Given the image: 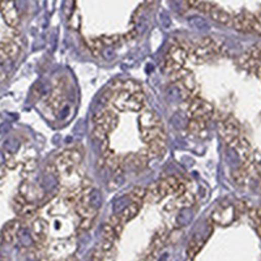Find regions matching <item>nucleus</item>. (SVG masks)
<instances>
[{"instance_id": "obj_1", "label": "nucleus", "mask_w": 261, "mask_h": 261, "mask_svg": "<svg viewBox=\"0 0 261 261\" xmlns=\"http://www.w3.org/2000/svg\"><path fill=\"white\" fill-rule=\"evenodd\" d=\"M0 12L7 25L13 29L20 25V13L16 7V0H0Z\"/></svg>"}, {"instance_id": "obj_2", "label": "nucleus", "mask_w": 261, "mask_h": 261, "mask_svg": "<svg viewBox=\"0 0 261 261\" xmlns=\"http://www.w3.org/2000/svg\"><path fill=\"white\" fill-rule=\"evenodd\" d=\"M94 124L101 125L102 128H105L107 132H111V130L115 129L118 127L119 118L115 112L112 111L111 109H105L101 110V111H97L93 116Z\"/></svg>"}, {"instance_id": "obj_3", "label": "nucleus", "mask_w": 261, "mask_h": 261, "mask_svg": "<svg viewBox=\"0 0 261 261\" xmlns=\"http://www.w3.org/2000/svg\"><path fill=\"white\" fill-rule=\"evenodd\" d=\"M139 124H140L141 129L163 127L158 114L152 111V110H143V111L140 112V116H139Z\"/></svg>"}, {"instance_id": "obj_4", "label": "nucleus", "mask_w": 261, "mask_h": 261, "mask_svg": "<svg viewBox=\"0 0 261 261\" xmlns=\"http://www.w3.org/2000/svg\"><path fill=\"white\" fill-rule=\"evenodd\" d=\"M231 26L240 33H251V13L244 12L233 16Z\"/></svg>"}, {"instance_id": "obj_5", "label": "nucleus", "mask_w": 261, "mask_h": 261, "mask_svg": "<svg viewBox=\"0 0 261 261\" xmlns=\"http://www.w3.org/2000/svg\"><path fill=\"white\" fill-rule=\"evenodd\" d=\"M150 159L157 158L162 156L166 150V140L165 139H154V140L146 143V148L144 149Z\"/></svg>"}, {"instance_id": "obj_6", "label": "nucleus", "mask_w": 261, "mask_h": 261, "mask_svg": "<svg viewBox=\"0 0 261 261\" xmlns=\"http://www.w3.org/2000/svg\"><path fill=\"white\" fill-rule=\"evenodd\" d=\"M196 202V199H195V195H192L191 192H184L182 193V195L177 196V199L174 200L172 202H170V204H167V205L170 206H166V209H171V208H191V206L193 205Z\"/></svg>"}, {"instance_id": "obj_7", "label": "nucleus", "mask_w": 261, "mask_h": 261, "mask_svg": "<svg viewBox=\"0 0 261 261\" xmlns=\"http://www.w3.org/2000/svg\"><path fill=\"white\" fill-rule=\"evenodd\" d=\"M20 226H21V222L15 220V221H11L4 226L3 231H2V238L6 243H13L16 239V236L19 234Z\"/></svg>"}, {"instance_id": "obj_8", "label": "nucleus", "mask_w": 261, "mask_h": 261, "mask_svg": "<svg viewBox=\"0 0 261 261\" xmlns=\"http://www.w3.org/2000/svg\"><path fill=\"white\" fill-rule=\"evenodd\" d=\"M144 105H145V96H144L143 92H139V93L129 94L127 98V110L129 111H141L144 109Z\"/></svg>"}, {"instance_id": "obj_9", "label": "nucleus", "mask_w": 261, "mask_h": 261, "mask_svg": "<svg viewBox=\"0 0 261 261\" xmlns=\"http://www.w3.org/2000/svg\"><path fill=\"white\" fill-rule=\"evenodd\" d=\"M209 16H210L214 21L222 24V25L231 26V24H233V15H230V13L226 12V11L222 10V8H220V7L217 6H214V8L210 11Z\"/></svg>"}, {"instance_id": "obj_10", "label": "nucleus", "mask_w": 261, "mask_h": 261, "mask_svg": "<svg viewBox=\"0 0 261 261\" xmlns=\"http://www.w3.org/2000/svg\"><path fill=\"white\" fill-rule=\"evenodd\" d=\"M167 56L171 60H174L175 63H178V64L181 65L186 64V62L188 60V53H187L186 50H183L178 44H175L174 46L170 47Z\"/></svg>"}, {"instance_id": "obj_11", "label": "nucleus", "mask_w": 261, "mask_h": 261, "mask_svg": "<svg viewBox=\"0 0 261 261\" xmlns=\"http://www.w3.org/2000/svg\"><path fill=\"white\" fill-rule=\"evenodd\" d=\"M141 137L145 143H149L154 139H165L166 140V134L163 127L146 128V129H141Z\"/></svg>"}, {"instance_id": "obj_12", "label": "nucleus", "mask_w": 261, "mask_h": 261, "mask_svg": "<svg viewBox=\"0 0 261 261\" xmlns=\"http://www.w3.org/2000/svg\"><path fill=\"white\" fill-rule=\"evenodd\" d=\"M188 130L196 136H204V132L206 130V120L202 118H191Z\"/></svg>"}, {"instance_id": "obj_13", "label": "nucleus", "mask_w": 261, "mask_h": 261, "mask_svg": "<svg viewBox=\"0 0 261 261\" xmlns=\"http://www.w3.org/2000/svg\"><path fill=\"white\" fill-rule=\"evenodd\" d=\"M140 204H136V202H132L130 205H128L124 210L121 211L120 214H118L119 218H120L121 224L125 225L127 222H129L132 218L136 217V215L139 214V211H140Z\"/></svg>"}, {"instance_id": "obj_14", "label": "nucleus", "mask_w": 261, "mask_h": 261, "mask_svg": "<svg viewBox=\"0 0 261 261\" xmlns=\"http://www.w3.org/2000/svg\"><path fill=\"white\" fill-rule=\"evenodd\" d=\"M167 231L165 229H161L156 233V235L153 236V240H152V244H150V253H156L161 247H163L165 244L166 239H167Z\"/></svg>"}, {"instance_id": "obj_15", "label": "nucleus", "mask_w": 261, "mask_h": 261, "mask_svg": "<svg viewBox=\"0 0 261 261\" xmlns=\"http://www.w3.org/2000/svg\"><path fill=\"white\" fill-rule=\"evenodd\" d=\"M33 233L37 236L38 240H44L45 236L47 233V224L44 220H35L34 224H33Z\"/></svg>"}, {"instance_id": "obj_16", "label": "nucleus", "mask_w": 261, "mask_h": 261, "mask_svg": "<svg viewBox=\"0 0 261 261\" xmlns=\"http://www.w3.org/2000/svg\"><path fill=\"white\" fill-rule=\"evenodd\" d=\"M202 244H204V240L199 236H193L192 239H191L190 244H188V248H187V253L190 257H193L196 253H199L200 249L202 248Z\"/></svg>"}, {"instance_id": "obj_17", "label": "nucleus", "mask_w": 261, "mask_h": 261, "mask_svg": "<svg viewBox=\"0 0 261 261\" xmlns=\"http://www.w3.org/2000/svg\"><path fill=\"white\" fill-rule=\"evenodd\" d=\"M121 91L125 92L128 94H134L139 93V92H143V88L139 82L134 80H125L123 81V85H121Z\"/></svg>"}, {"instance_id": "obj_18", "label": "nucleus", "mask_w": 261, "mask_h": 261, "mask_svg": "<svg viewBox=\"0 0 261 261\" xmlns=\"http://www.w3.org/2000/svg\"><path fill=\"white\" fill-rule=\"evenodd\" d=\"M146 195V188L144 187H135L134 190L130 191V199L132 202H136V204H143L144 200H145Z\"/></svg>"}, {"instance_id": "obj_19", "label": "nucleus", "mask_w": 261, "mask_h": 261, "mask_svg": "<svg viewBox=\"0 0 261 261\" xmlns=\"http://www.w3.org/2000/svg\"><path fill=\"white\" fill-rule=\"evenodd\" d=\"M145 200L146 201H150V202H157L161 200V196H159L158 186H157V183L152 184L149 188H146Z\"/></svg>"}, {"instance_id": "obj_20", "label": "nucleus", "mask_w": 261, "mask_h": 261, "mask_svg": "<svg viewBox=\"0 0 261 261\" xmlns=\"http://www.w3.org/2000/svg\"><path fill=\"white\" fill-rule=\"evenodd\" d=\"M119 235L116 234L115 229L112 226H110L109 224H106L105 226H103L102 229V239L103 240H110V242H114L115 243V240L118 239Z\"/></svg>"}, {"instance_id": "obj_21", "label": "nucleus", "mask_w": 261, "mask_h": 261, "mask_svg": "<svg viewBox=\"0 0 261 261\" xmlns=\"http://www.w3.org/2000/svg\"><path fill=\"white\" fill-rule=\"evenodd\" d=\"M248 179H249L248 174H247L246 171L243 170L242 167H240L239 170H235L233 172V181L235 182V183L238 184V186L243 187V186H244V184L247 183V182H248Z\"/></svg>"}, {"instance_id": "obj_22", "label": "nucleus", "mask_w": 261, "mask_h": 261, "mask_svg": "<svg viewBox=\"0 0 261 261\" xmlns=\"http://www.w3.org/2000/svg\"><path fill=\"white\" fill-rule=\"evenodd\" d=\"M102 39L103 46H110V45H118L120 42H123V37L121 35H105V37H101Z\"/></svg>"}, {"instance_id": "obj_23", "label": "nucleus", "mask_w": 261, "mask_h": 261, "mask_svg": "<svg viewBox=\"0 0 261 261\" xmlns=\"http://www.w3.org/2000/svg\"><path fill=\"white\" fill-rule=\"evenodd\" d=\"M110 252H105L100 248V247H97L96 249L93 251L92 253V260L93 261H106L107 256H109Z\"/></svg>"}, {"instance_id": "obj_24", "label": "nucleus", "mask_w": 261, "mask_h": 261, "mask_svg": "<svg viewBox=\"0 0 261 261\" xmlns=\"http://www.w3.org/2000/svg\"><path fill=\"white\" fill-rule=\"evenodd\" d=\"M93 136L96 137V139H98L100 141H102V140H105V139H107V136H109V132H107L105 128L101 127V125H94Z\"/></svg>"}, {"instance_id": "obj_25", "label": "nucleus", "mask_w": 261, "mask_h": 261, "mask_svg": "<svg viewBox=\"0 0 261 261\" xmlns=\"http://www.w3.org/2000/svg\"><path fill=\"white\" fill-rule=\"evenodd\" d=\"M196 8H197L200 12L209 15V13H210V11L214 8V4L209 3V2H199V3L196 4Z\"/></svg>"}, {"instance_id": "obj_26", "label": "nucleus", "mask_w": 261, "mask_h": 261, "mask_svg": "<svg viewBox=\"0 0 261 261\" xmlns=\"http://www.w3.org/2000/svg\"><path fill=\"white\" fill-rule=\"evenodd\" d=\"M93 222L94 220H92V218H81L80 224H78V229L81 231H88L93 226Z\"/></svg>"}, {"instance_id": "obj_27", "label": "nucleus", "mask_w": 261, "mask_h": 261, "mask_svg": "<svg viewBox=\"0 0 261 261\" xmlns=\"http://www.w3.org/2000/svg\"><path fill=\"white\" fill-rule=\"evenodd\" d=\"M35 166H37V163H35L34 159H30V161H28L25 165H24V172H28L29 174V172H31V171L34 170Z\"/></svg>"}, {"instance_id": "obj_28", "label": "nucleus", "mask_w": 261, "mask_h": 261, "mask_svg": "<svg viewBox=\"0 0 261 261\" xmlns=\"http://www.w3.org/2000/svg\"><path fill=\"white\" fill-rule=\"evenodd\" d=\"M121 37H123V40H132V39H135V38L137 37V30H136V29H132V30L128 31L127 34L121 35Z\"/></svg>"}, {"instance_id": "obj_29", "label": "nucleus", "mask_w": 261, "mask_h": 261, "mask_svg": "<svg viewBox=\"0 0 261 261\" xmlns=\"http://www.w3.org/2000/svg\"><path fill=\"white\" fill-rule=\"evenodd\" d=\"M6 166L8 168H15L16 166H17V162H16V159L13 158V157H10V158L6 161Z\"/></svg>"}, {"instance_id": "obj_30", "label": "nucleus", "mask_w": 261, "mask_h": 261, "mask_svg": "<svg viewBox=\"0 0 261 261\" xmlns=\"http://www.w3.org/2000/svg\"><path fill=\"white\" fill-rule=\"evenodd\" d=\"M153 257H154V255L150 253V252H148V253H146V255L144 256L140 261H153Z\"/></svg>"}, {"instance_id": "obj_31", "label": "nucleus", "mask_w": 261, "mask_h": 261, "mask_svg": "<svg viewBox=\"0 0 261 261\" xmlns=\"http://www.w3.org/2000/svg\"><path fill=\"white\" fill-rule=\"evenodd\" d=\"M6 172H7L6 167H0V182L3 181L4 178H6Z\"/></svg>"}, {"instance_id": "obj_32", "label": "nucleus", "mask_w": 261, "mask_h": 261, "mask_svg": "<svg viewBox=\"0 0 261 261\" xmlns=\"http://www.w3.org/2000/svg\"><path fill=\"white\" fill-rule=\"evenodd\" d=\"M186 3L191 7H196V4L199 3V0H186Z\"/></svg>"}, {"instance_id": "obj_33", "label": "nucleus", "mask_w": 261, "mask_h": 261, "mask_svg": "<svg viewBox=\"0 0 261 261\" xmlns=\"http://www.w3.org/2000/svg\"><path fill=\"white\" fill-rule=\"evenodd\" d=\"M154 3H156V0H145V6L146 7L154 6Z\"/></svg>"}, {"instance_id": "obj_34", "label": "nucleus", "mask_w": 261, "mask_h": 261, "mask_svg": "<svg viewBox=\"0 0 261 261\" xmlns=\"http://www.w3.org/2000/svg\"><path fill=\"white\" fill-rule=\"evenodd\" d=\"M62 261H76V258L73 257V256H69V257L64 258V260H62Z\"/></svg>"}, {"instance_id": "obj_35", "label": "nucleus", "mask_w": 261, "mask_h": 261, "mask_svg": "<svg viewBox=\"0 0 261 261\" xmlns=\"http://www.w3.org/2000/svg\"><path fill=\"white\" fill-rule=\"evenodd\" d=\"M260 12H261V11H260Z\"/></svg>"}]
</instances>
